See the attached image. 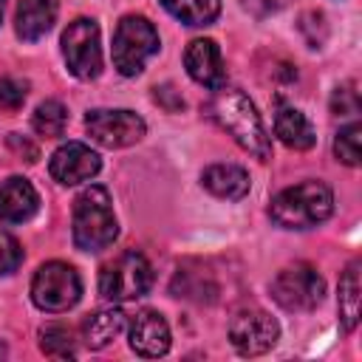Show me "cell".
<instances>
[{"mask_svg": "<svg viewBox=\"0 0 362 362\" xmlns=\"http://www.w3.org/2000/svg\"><path fill=\"white\" fill-rule=\"evenodd\" d=\"M209 113L235 139L238 147H243L246 153H252L260 161L272 158V141H269V133L263 127V119L243 90L226 88V85L215 88V96L209 102Z\"/></svg>", "mask_w": 362, "mask_h": 362, "instance_id": "6da1fadb", "label": "cell"}, {"mask_svg": "<svg viewBox=\"0 0 362 362\" xmlns=\"http://www.w3.org/2000/svg\"><path fill=\"white\" fill-rule=\"evenodd\" d=\"M119 223L113 215L110 192L102 184L85 187L74 201V243L82 252H105L113 246Z\"/></svg>", "mask_w": 362, "mask_h": 362, "instance_id": "7a4b0ae2", "label": "cell"}, {"mask_svg": "<svg viewBox=\"0 0 362 362\" xmlns=\"http://www.w3.org/2000/svg\"><path fill=\"white\" fill-rule=\"evenodd\" d=\"M334 212V192L322 181L294 184L272 198L269 215L283 229H311Z\"/></svg>", "mask_w": 362, "mask_h": 362, "instance_id": "3957f363", "label": "cell"}, {"mask_svg": "<svg viewBox=\"0 0 362 362\" xmlns=\"http://www.w3.org/2000/svg\"><path fill=\"white\" fill-rule=\"evenodd\" d=\"M158 31L141 14H127L113 31V68L122 76H136L144 71L147 59L158 54Z\"/></svg>", "mask_w": 362, "mask_h": 362, "instance_id": "277c9868", "label": "cell"}, {"mask_svg": "<svg viewBox=\"0 0 362 362\" xmlns=\"http://www.w3.org/2000/svg\"><path fill=\"white\" fill-rule=\"evenodd\" d=\"M150 286H153V269H150L147 257L136 249L116 255L99 272V294L107 303L139 300L150 291Z\"/></svg>", "mask_w": 362, "mask_h": 362, "instance_id": "5b68a950", "label": "cell"}, {"mask_svg": "<svg viewBox=\"0 0 362 362\" xmlns=\"http://www.w3.org/2000/svg\"><path fill=\"white\" fill-rule=\"evenodd\" d=\"M79 297H82V280L74 266L62 260H51L37 269L31 280V300L37 308L48 314H59V311L74 308Z\"/></svg>", "mask_w": 362, "mask_h": 362, "instance_id": "8992f818", "label": "cell"}, {"mask_svg": "<svg viewBox=\"0 0 362 362\" xmlns=\"http://www.w3.org/2000/svg\"><path fill=\"white\" fill-rule=\"evenodd\" d=\"M325 280L308 263H294L272 280V297L286 311H314L322 303Z\"/></svg>", "mask_w": 362, "mask_h": 362, "instance_id": "52a82bcc", "label": "cell"}, {"mask_svg": "<svg viewBox=\"0 0 362 362\" xmlns=\"http://www.w3.org/2000/svg\"><path fill=\"white\" fill-rule=\"evenodd\" d=\"M62 57L76 79H96L102 71L99 25L90 17H76L62 31Z\"/></svg>", "mask_w": 362, "mask_h": 362, "instance_id": "ba28073f", "label": "cell"}, {"mask_svg": "<svg viewBox=\"0 0 362 362\" xmlns=\"http://www.w3.org/2000/svg\"><path fill=\"white\" fill-rule=\"evenodd\" d=\"M85 130L90 133V139L96 144H102L107 150H119V147H130V144L141 141L144 133H147V124L133 110H124V107H116V110L96 107V110H88Z\"/></svg>", "mask_w": 362, "mask_h": 362, "instance_id": "9c48e42d", "label": "cell"}, {"mask_svg": "<svg viewBox=\"0 0 362 362\" xmlns=\"http://www.w3.org/2000/svg\"><path fill=\"white\" fill-rule=\"evenodd\" d=\"M280 337V325L272 314L255 308V311H240L229 322V342L235 345L238 354L243 356H257L266 354Z\"/></svg>", "mask_w": 362, "mask_h": 362, "instance_id": "30bf717a", "label": "cell"}, {"mask_svg": "<svg viewBox=\"0 0 362 362\" xmlns=\"http://www.w3.org/2000/svg\"><path fill=\"white\" fill-rule=\"evenodd\" d=\"M102 161L99 156L82 144V141H68L62 147L54 150L51 161H48V173L54 181L71 187V184H82V181H90L96 173H99Z\"/></svg>", "mask_w": 362, "mask_h": 362, "instance_id": "8fae6325", "label": "cell"}, {"mask_svg": "<svg viewBox=\"0 0 362 362\" xmlns=\"http://www.w3.org/2000/svg\"><path fill=\"white\" fill-rule=\"evenodd\" d=\"M130 348L144 359L164 356L170 351V325H167V320L153 308L139 311L130 322Z\"/></svg>", "mask_w": 362, "mask_h": 362, "instance_id": "7c38bea8", "label": "cell"}, {"mask_svg": "<svg viewBox=\"0 0 362 362\" xmlns=\"http://www.w3.org/2000/svg\"><path fill=\"white\" fill-rule=\"evenodd\" d=\"M184 68H187V74L198 85H204L209 90L221 88L223 79H226L221 48H218L215 40H206V37H198V40H192L187 45V51H184Z\"/></svg>", "mask_w": 362, "mask_h": 362, "instance_id": "4fadbf2b", "label": "cell"}, {"mask_svg": "<svg viewBox=\"0 0 362 362\" xmlns=\"http://www.w3.org/2000/svg\"><path fill=\"white\" fill-rule=\"evenodd\" d=\"M37 209H40V195L28 178L11 175V178L0 181V221L23 223V221L34 218Z\"/></svg>", "mask_w": 362, "mask_h": 362, "instance_id": "5bb4252c", "label": "cell"}, {"mask_svg": "<svg viewBox=\"0 0 362 362\" xmlns=\"http://www.w3.org/2000/svg\"><path fill=\"white\" fill-rule=\"evenodd\" d=\"M54 20H57V0H20L17 3L14 28H17V37L25 42L45 37Z\"/></svg>", "mask_w": 362, "mask_h": 362, "instance_id": "9a60e30c", "label": "cell"}, {"mask_svg": "<svg viewBox=\"0 0 362 362\" xmlns=\"http://www.w3.org/2000/svg\"><path fill=\"white\" fill-rule=\"evenodd\" d=\"M201 184L215 198L240 201L249 192V173L238 164H212L201 173Z\"/></svg>", "mask_w": 362, "mask_h": 362, "instance_id": "2e32d148", "label": "cell"}, {"mask_svg": "<svg viewBox=\"0 0 362 362\" xmlns=\"http://www.w3.org/2000/svg\"><path fill=\"white\" fill-rule=\"evenodd\" d=\"M274 133L291 150H308L317 141V133H314L311 122L305 119V113L297 110V107H288V105H283L277 110V116H274Z\"/></svg>", "mask_w": 362, "mask_h": 362, "instance_id": "e0dca14e", "label": "cell"}, {"mask_svg": "<svg viewBox=\"0 0 362 362\" xmlns=\"http://www.w3.org/2000/svg\"><path fill=\"white\" fill-rule=\"evenodd\" d=\"M124 325H127V314L122 308H99L85 322V345L99 351V348L110 345L124 331Z\"/></svg>", "mask_w": 362, "mask_h": 362, "instance_id": "ac0fdd59", "label": "cell"}, {"mask_svg": "<svg viewBox=\"0 0 362 362\" xmlns=\"http://www.w3.org/2000/svg\"><path fill=\"white\" fill-rule=\"evenodd\" d=\"M184 25H209L221 14V0H158Z\"/></svg>", "mask_w": 362, "mask_h": 362, "instance_id": "d6986e66", "label": "cell"}, {"mask_svg": "<svg viewBox=\"0 0 362 362\" xmlns=\"http://www.w3.org/2000/svg\"><path fill=\"white\" fill-rule=\"evenodd\" d=\"M359 263L354 260L339 280V320L345 331H354L359 322Z\"/></svg>", "mask_w": 362, "mask_h": 362, "instance_id": "ffe728a7", "label": "cell"}, {"mask_svg": "<svg viewBox=\"0 0 362 362\" xmlns=\"http://www.w3.org/2000/svg\"><path fill=\"white\" fill-rule=\"evenodd\" d=\"M65 124H68V110H65V105L57 102V99L40 102L37 110H34V116H31V127H34L40 136H45V139L62 136Z\"/></svg>", "mask_w": 362, "mask_h": 362, "instance_id": "44dd1931", "label": "cell"}, {"mask_svg": "<svg viewBox=\"0 0 362 362\" xmlns=\"http://www.w3.org/2000/svg\"><path fill=\"white\" fill-rule=\"evenodd\" d=\"M40 348H42V354L59 356V359L76 356L74 334H71V328H65V325H45V328L40 331Z\"/></svg>", "mask_w": 362, "mask_h": 362, "instance_id": "7402d4cb", "label": "cell"}, {"mask_svg": "<svg viewBox=\"0 0 362 362\" xmlns=\"http://www.w3.org/2000/svg\"><path fill=\"white\" fill-rule=\"evenodd\" d=\"M359 139H362L359 122L345 124L337 133V139H334V156H337V161H342L348 167H356L359 164Z\"/></svg>", "mask_w": 362, "mask_h": 362, "instance_id": "603a6c76", "label": "cell"}, {"mask_svg": "<svg viewBox=\"0 0 362 362\" xmlns=\"http://www.w3.org/2000/svg\"><path fill=\"white\" fill-rule=\"evenodd\" d=\"M25 93H28V82L17 76H3L0 79V110H17L25 102Z\"/></svg>", "mask_w": 362, "mask_h": 362, "instance_id": "cb8c5ba5", "label": "cell"}, {"mask_svg": "<svg viewBox=\"0 0 362 362\" xmlns=\"http://www.w3.org/2000/svg\"><path fill=\"white\" fill-rule=\"evenodd\" d=\"M20 263H23V249H20L17 238L8 235L6 229H0V274L17 272Z\"/></svg>", "mask_w": 362, "mask_h": 362, "instance_id": "d4e9b609", "label": "cell"}, {"mask_svg": "<svg viewBox=\"0 0 362 362\" xmlns=\"http://www.w3.org/2000/svg\"><path fill=\"white\" fill-rule=\"evenodd\" d=\"M331 110H334L337 116H354V113H359V90H356L354 82H345V85H339V88L334 90V96H331Z\"/></svg>", "mask_w": 362, "mask_h": 362, "instance_id": "484cf974", "label": "cell"}, {"mask_svg": "<svg viewBox=\"0 0 362 362\" xmlns=\"http://www.w3.org/2000/svg\"><path fill=\"white\" fill-rule=\"evenodd\" d=\"M153 90H156V93H153V99H156V102H161L170 113H175V110H181V107H184V99H181L170 85H161V88H153Z\"/></svg>", "mask_w": 362, "mask_h": 362, "instance_id": "4316f807", "label": "cell"}, {"mask_svg": "<svg viewBox=\"0 0 362 362\" xmlns=\"http://www.w3.org/2000/svg\"><path fill=\"white\" fill-rule=\"evenodd\" d=\"M288 0H243V6L246 8H252L255 14H269V11H277V8H283Z\"/></svg>", "mask_w": 362, "mask_h": 362, "instance_id": "83f0119b", "label": "cell"}, {"mask_svg": "<svg viewBox=\"0 0 362 362\" xmlns=\"http://www.w3.org/2000/svg\"><path fill=\"white\" fill-rule=\"evenodd\" d=\"M0 356H6V345L3 342H0Z\"/></svg>", "mask_w": 362, "mask_h": 362, "instance_id": "f1b7e54d", "label": "cell"}, {"mask_svg": "<svg viewBox=\"0 0 362 362\" xmlns=\"http://www.w3.org/2000/svg\"><path fill=\"white\" fill-rule=\"evenodd\" d=\"M3 3H6V0H0V20H3Z\"/></svg>", "mask_w": 362, "mask_h": 362, "instance_id": "f546056e", "label": "cell"}]
</instances>
